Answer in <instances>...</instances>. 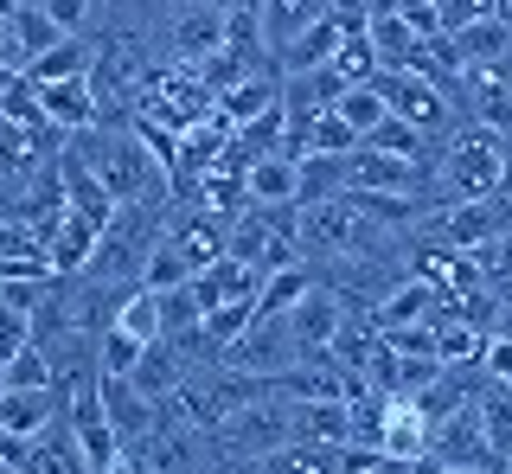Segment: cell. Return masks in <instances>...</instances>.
I'll list each match as a JSON object with an SVG mask.
<instances>
[{"label": "cell", "mask_w": 512, "mask_h": 474, "mask_svg": "<svg viewBox=\"0 0 512 474\" xmlns=\"http://www.w3.org/2000/svg\"><path fill=\"white\" fill-rule=\"evenodd\" d=\"M26 340H32V314H20V308H0V359H7V353H20Z\"/></svg>", "instance_id": "27"}, {"label": "cell", "mask_w": 512, "mask_h": 474, "mask_svg": "<svg viewBox=\"0 0 512 474\" xmlns=\"http://www.w3.org/2000/svg\"><path fill=\"white\" fill-rule=\"evenodd\" d=\"M0 65L20 71V52H13V33H7V13H0Z\"/></svg>", "instance_id": "28"}, {"label": "cell", "mask_w": 512, "mask_h": 474, "mask_svg": "<svg viewBox=\"0 0 512 474\" xmlns=\"http://www.w3.org/2000/svg\"><path fill=\"white\" fill-rule=\"evenodd\" d=\"M474 430H480V449L493 455V462H512V385H480L474 398Z\"/></svg>", "instance_id": "14"}, {"label": "cell", "mask_w": 512, "mask_h": 474, "mask_svg": "<svg viewBox=\"0 0 512 474\" xmlns=\"http://www.w3.org/2000/svg\"><path fill=\"white\" fill-rule=\"evenodd\" d=\"M308 270H301V263H282V270H269L263 282H256V314H288L301 302V295H308Z\"/></svg>", "instance_id": "21"}, {"label": "cell", "mask_w": 512, "mask_h": 474, "mask_svg": "<svg viewBox=\"0 0 512 474\" xmlns=\"http://www.w3.org/2000/svg\"><path fill=\"white\" fill-rule=\"evenodd\" d=\"M301 199V161L295 154H256L244 167V205H295Z\"/></svg>", "instance_id": "10"}, {"label": "cell", "mask_w": 512, "mask_h": 474, "mask_svg": "<svg viewBox=\"0 0 512 474\" xmlns=\"http://www.w3.org/2000/svg\"><path fill=\"white\" fill-rule=\"evenodd\" d=\"M333 109H340V122H346V129L359 135V141H365V135H372L378 122H384V103H378V90H372V84H346Z\"/></svg>", "instance_id": "24"}, {"label": "cell", "mask_w": 512, "mask_h": 474, "mask_svg": "<svg viewBox=\"0 0 512 474\" xmlns=\"http://www.w3.org/2000/svg\"><path fill=\"white\" fill-rule=\"evenodd\" d=\"M135 359H141V340L135 334H122V327H103V334H96V372L128 378V372H135Z\"/></svg>", "instance_id": "25"}, {"label": "cell", "mask_w": 512, "mask_h": 474, "mask_svg": "<svg viewBox=\"0 0 512 474\" xmlns=\"http://www.w3.org/2000/svg\"><path fill=\"white\" fill-rule=\"evenodd\" d=\"M13 468H20V474H90V468H84V455H77V442H71V430H64V417H58L45 436L20 442Z\"/></svg>", "instance_id": "13"}, {"label": "cell", "mask_w": 512, "mask_h": 474, "mask_svg": "<svg viewBox=\"0 0 512 474\" xmlns=\"http://www.w3.org/2000/svg\"><path fill=\"white\" fill-rule=\"evenodd\" d=\"M205 327V308L199 295H192V282H180V289H160V340H186Z\"/></svg>", "instance_id": "22"}, {"label": "cell", "mask_w": 512, "mask_h": 474, "mask_svg": "<svg viewBox=\"0 0 512 474\" xmlns=\"http://www.w3.org/2000/svg\"><path fill=\"white\" fill-rule=\"evenodd\" d=\"M64 398H71V385H7L0 391V436L7 442L45 436L64 417Z\"/></svg>", "instance_id": "4"}, {"label": "cell", "mask_w": 512, "mask_h": 474, "mask_svg": "<svg viewBox=\"0 0 512 474\" xmlns=\"http://www.w3.org/2000/svg\"><path fill=\"white\" fill-rule=\"evenodd\" d=\"M167 39H173V65H199L224 45V0H180L167 20Z\"/></svg>", "instance_id": "5"}, {"label": "cell", "mask_w": 512, "mask_h": 474, "mask_svg": "<svg viewBox=\"0 0 512 474\" xmlns=\"http://www.w3.org/2000/svg\"><path fill=\"white\" fill-rule=\"evenodd\" d=\"M96 398H103V417H109V430L122 436V449H135V442L154 430V417H160L154 398H141L128 378H109V372H96Z\"/></svg>", "instance_id": "8"}, {"label": "cell", "mask_w": 512, "mask_h": 474, "mask_svg": "<svg viewBox=\"0 0 512 474\" xmlns=\"http://www.w3.org/2000/svg\"><path fill=\"white\" fill-rule=\"evenodd\" d=\"M333 45H340V20L327 13L320 26H308L301 39H288L282 52H276V77H282V71H314V65H327V58H333Z\"/></svg>", "instance_id": "17"}, {"label": "cell", "mask_w": 512, "mask_h": 474, "mask_svg": "<svg viewBox=\"0 0 512 474\" xmlns=\"http://www.w3.org/2000/svg\"><path fill=\"white\" fill-rule=\"evenodd\" d=\"M372 90H378V103H384V116H397V122H410V129H423V135H448L455 129V103H448V90L436 84V77H423V71H378L372 77Z\"/></svg>", "instance_id": "2"}, {"label": "cell", "mask_w": 512, "mask_h": 474, "mask_svg": "<svg viewBox=\"0 0 512 474\" xmlns=\"http://www.w3.org/2000/svg\"><path fill=\"white\" fill-rule=\"evenodd\" d=\"M365 148H378V154H397V161H410V167H429V161H436V135L410 129V122H397V116H384L378 129L365 135Z\"/></svg>", "instance_id": "16"}, {"label": "cell", "mask_w": 512, "mask_h": 474, "mask_svg": "<svg viewBox=\"0 0 512 474\" xmlns=\"http://www.w3.org/2000/svg\"><path fill=\"white\" fill-rule=\"evenodd\" d=\"M192 366H186V359L180 353H173V346L167 340H154V346H141V359H135V372H128V385H135L141 391V398H167V391L173 385H180V378H186Z\"/></svg>", "instance_id": "15"}, {"label": "cell", "mask_w": 512, "mask_h": 474, "mask_svg": "<svg viewBox=\"0 0 512 474\" xmlns=\"http://www.w3.org/2000/svg\"><path fill=\"white\" fill-rule=\"evenodd\" d=\"M13 77H20V71H7V65H0V90H7V84H13Z\"/></svg>", "instance_id": "29"}, {"label": "cell", "mask_w": 512, "mask_h": 474, "mask_svg": "<svg viewBox=\"0 0 512 474\" xmlns=\"http://www.w3.org/2000/svg\"><path fill=\"white\" fill-rule=\"evenodd\" d=\"M256 276L250 263H237V257H218V263H205V270H192V295H199V308L212 314L224 302H256Z\"/></svg>", "instance_id": "12"}, {"label": "cell", "mask_w": 512, "mask_h": 474, "mask_svg": "<svg viewBox=\"0 0 512 474\" xmlns=\"http://www.w3.org/2000/svg\"><path fill=\"white\" fill-rule=\"evenodd\" d=\"M90 52H96V45H84V33H64L52 52L32 58L26 77H32V84H52V77H84L90 71Z\"/></svg>", "instance_id": "19"}, {"label": "cell", "mask_w": 512, "mask_h": 474, "mask_svg": "<svg viewBox=\"0 0 512 474\" xmlns=\"http://www.w3.org/2000/svg\"><path fill=\"white\" fill-rule=\"evenodd\" d=\"M109 327H122V334H135L141 346H154L160 340V295L154 289H122L116 295V314H109Z\"/></svg>", "instance_id": "18"}, {"label": "cell", "mask_w": 512, "mask_h": 474, "mask_svg": "<svg viewBox=\"0 0 512 474\" xmlns=\"http://www.w3.org/2000/svg\"><path fill=\"white\" fill-rule=\"evenodd\" d=\"M436 474H468V468H436Z\"/></svg>", "instance_id": "31"}, {"label": "cell", "mask_w": 512, "mask_h": 474, "mask_svg": "<svg viewBox=\"0 0 512 474\" xmlns=\"http://www.w3.org/2000/svg\"><path fill=\"white\" fill-rule=\"evenodd\" d=\"M429 167L442 173L448 199H493V193H500V180H506V135L500 129H480V122L461 116Z\"/></svg>", "instance_id": "1"}, {"label": "cell", "mask_w": 512, "mask_h": 474, "mask_svg": "<svg viewBox=\"0 0 512 474\" xmlns=\"http://www.w3.org/2000/svg\"><path fill=\"white\" fill-rule=\"evenodd\" d=\"M359 148V135L340 122V109H320V116L301 129V154H352Z\"/></svg>", "instance_id": "23"}, {"label": "cell", "mask_w": 512, "mask_h": 474, "mask_svg": "<svg viewBox=\"0 0 512 474\" xmlns=\"http://www.w3.org/2000/svg\"><path fill=\"white\" fill-rule=\"evenodd\" d=\"M0 391H7V366H0Z\"/></svg>", "instance_id": "32"}, {"label": "cell", "mask_w": 512, "mask_h": 474, "mask_svg": "<svg viewBox=\"0 0 512 474\" xmlns=\"http://www.w3.org/2000/svg\"><path fill=\"white\" fill-rule=\"evenodd\" d=\"M288 442H308V449L340 455L359 442V410L352 398H320V404H288Z\"/></svg>", "instance_id": "3"}, {"label": "cell", "mask_w": 512, "mask_h": 474, "mask_svg": "<svg viewBox=\"0 0 512 474\" xmlns=\"http://www.w3.org/2000/svg\"><path fill=\"white\" fill-rule=\"evenodd\" d=\"M0 13H7V0H0Z\"/></svg>", "instance_id": "33"}, {"label": "cell", "mask_w": 512, "mask_h": 474, "mask_svg": "<svg viewBox=\"0 0 512 474\" xmlns=\"http://www.w3.org/2000/svg\"><path fill=\"white\" fill-rule=\"evenodd\" d=\"M436 308H442V289H429L423 276H404V282H391V289L378 295V308H372V334H391V327H416V321H436Z\"/></svg>", "instance_id": "9"}, {"label": "cell", "mask_w": 512, "mask_h": 474, "mask_svg": "<svg viewBox=\"0 0 512 474\" xmlns=\"http://www.w3.org/2000/svg\"><path fill=\"white\" fill-rule=\"evenodd\" d=\"M333 13V0H256V26H263V45L282 52L288 39H301L308 26H320Z\"/></svg>", "instance_id": "11"}, {"label": "cell", "mask_w": 512, "mask_h": 474, "mask_svg": "<svg viewBox=\"0 0 512 474\" xmlns=\"http://www.w3.org/2000/svg\"><path fill=\"white\" fill-rule=\"evenodd\" d=\"M327 65L340 71L346 84H372V77H378V52H372V39H365V26H340V45H333Z\"/></svg>", "instance_id": "20"}, {"label": "cell", "mask_w": 512, "mask_h": 474, "mask_svg": "<svg viewBox=\"0 0 512 474\" xmlns=\"http://www.w3.org/2000/svg\"><path fill=\"white\" fill-rule=\"evenodd\" d=\"M39 13L58 26V33H84L90 13H96V0H39Z\"/></svg>", "instance_id": "26"}, {"label": "cell", "mask_w": 512, "mask_h": 474, "mask_svg": "<svg viewBox=\"0 0 512 474\" xmlns=\"http://www.w3.org/2000/svg\"><path fill=\"white\" fill-rule=\"evenodd\" d=\"M282 321H288V334H295L301 353H320V346H333V334L352 321V308H346L333 289H314V282H308V295H301V302L288 308Z\"/></svg>", "instance_id": "7"}, {"label": "cell", "mask_w": 512, "mask_h": 474, "mask_svg": "<svg viewBox=\"0 0 512 474\" xmlns=\"http://www.w3.org/2000/svg\"><path fill=\"white\" fill-rule=\"evenodd\" d=\"M39 109H45V129L52 135H84L103 122V103H96L90 77H52V84H39Z\"/></svg>", "instance_id": "6"}, {"label": "cell", "mask_w": 512, "mask_h": 474, "mask_svg": "<svg viewBox=\"0 0 512 474\" xmlns=\"http://www.w3.org/2000/svg\"><path fill=\"white\" fill-rule=\"evenodd\" d=\"M13 7H39V0H7V13H13Z\"/></svg>", "instance_id": "30"}]
</instances>
